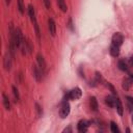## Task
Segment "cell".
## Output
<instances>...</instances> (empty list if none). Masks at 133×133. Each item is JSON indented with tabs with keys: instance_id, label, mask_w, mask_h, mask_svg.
<instances>
[{
	"instance_id": "6da1fadb",
	"label": "cell",
	"mask_w": 133,
	"mask_h": 133,
	"mask_svg": "<svg viewBox=\"0 0 133 133\" xmlns=\"http://www.w3.org/2000/svg\"><path fill=\"white\" fill-rule=\"evenodd\" d=\"M81 95H82L81 89H80L79 87H75V88H73L72 90H70V91L66 94L65 99H66V100H68V99H71V100H78V99L81 97Z\"/></svg>"
},
{
	"instance_id": "7a4b0ae2",
	"label": "cell",
	"mask_w": 133,
	"mask_h": 133,
	"mask_svg": "<svg viewBox=\"0 0 133 133\" xmlns=\"http://www.w3.org/2000/svg\"><path fill=\"white\" fill-rule=\"evenodd\" d=\"M70 110H71V106L70 104L68 103V101H63L61 106H60V109H59V115L61 118H65L69 113H70Z\"/></svg>"
},
{
	"instance_id": "3957f363",
	"label": "cell",
	"mask_w": 133,
	"mask_h": 133,
	"mask_svg": "<svg viewBox=\"0 0 133 133\" xmlns=\"http://www.w3.org/2000/svg\"><path fill=\"white\" fill-rule=\"evenodd\" d=\"M111 41H112V44L113 45L121 47L122 44H123V42H124V36H123V34L121 32H115L112 35V39Z\"/></svg>"
},
{
	"instance_id": "277c9868",
	"label": "cell",
	"mask_w": 133,
	"mask_h": 133,
	"mask_svg": "<svg viewBox=\"0 0 133 133\" xmlns=\"http://www.w3.org/2000/svg\"><path fill=\"white\" fill-rule=\"evenodd\" d=\"M11 56L12 55L10 53H6L3 57V66L7 72H9L11 69Z\"/></svg>"
},
{
	"instance_id": "5b68a950",
	"label": "cell",
	"mask_w": 133,
	"mask_h": 133,
	"mask_svg": "<svg viewBox=\"0 0 133 133\" xmlns=\"http://www.w3.org/2000/svg\"><path fill=\"white\" fill-rule=\"evenodd\" d=\"M32 71H33V77L35 78V80L38 81V82L42 81L44 73H43V71L39 69V66H37V65H32Z\"/></svg>"
},
{
	"instance_id": "8992f818",
	"label": "cell",
	"mask_w": 133,
	"mask_h": 133,
	"mask_svg": "<svg viewBox=\"0 0 133 133\" xmlns=\"http://www.w3.org/2000/svg\"><path fill=\"white\" fill-rule=\"evenodd\" d=\"M36 60H37V63H38V66L39 69L43 71V73L45 74L46 73V69H47V64H46V61H45V58L42 54H37L36 55Z\"/></svg>"
},
{
	"instance_id": "52a82bcc",
	"label": "cell",
	"mask_w": 133,
	"mask_h": 133,
	"mask_svg": "<svg viewBox=\"0 0 133 133\" xmlns=\"http://www.w3.org/2000/svg\"><path fill=\"white\" fill-rule=\"evenodd\" d=\"M88 126H89V124H88V122H87V121H85V119H81V121H79V122H78L77 129H78V131H79V132L83 133V132H86V131H87Z\"/></svg>"
},
{
	"instance_id": "ba28073f",
	"label": "cell",
	"mask_w": 133,
	"mask_h": 133,
	"mask_svg": "<svg viewBox=\"0 0 133 133\" xmlns=\"http://www.w3.org/2000/svg\"><path fill=\"white\" fill-rule=\"evenodd\" d=\"M48 28H49L50 34L52 36H55V33H56V24H55V22H54V20L52 18H49L48 19Z\"/></svg>"
},
{
	"instance_id": "9c48e42d",
	"label": "cell",
	"mask_w": 133,
	"mask_h": 133,
	"mask_svg": "<svg viewBox=\"0 0 133 133\" xmlns=\"http://www.w3.org/2000/svg\"><path fill=\"white\" fill-rule=\"evenodd\" d=\"M105 103L109 107H115V98L112 95H108L105 98Z\"/></svg>"
},
{
	"instance_id": "30bf717a",
	"label": "cell",
	"mask_w": 133,
	"mask_h": 133,
	"mask_svg": "<svg viewBox=\"0 0 133 133\" xmlns=\"http://www.w3.org/2000/svg\"><path fill=\"white\" fill-rule=\"evenodd\" d=\"M109 52H110L111 56L117 57V56L119 55V47H118V46H115V45H113V44H111L110 49H109Z\"/></svg>"
},
{
	"instance_id": "8fae6325",
	"label": "cell",
	"mask_w": 133,
	"mask_h": 133,
	"mask_svg": "<svg viewBox=\"0 0 133 133\" xmlns=\"http://www.w3.org/2000/svg\"><path fill=\"white\" fill-rule=\"evenodd\" d=\"M2 102H3V105H4V108L6 110H10V101L8 99V97L6 96L5 92H2Z\"/></svg>"
},
{
	"instance_id": "7c38bea8",
	"label": "cell",
	"mask_w": 133,
	"mask_h": 133,
	"mask_svg": "<svg viewBox=\"0 0 133 133\" xmlns=\"http://www.w3.org/2000/svg\"><path fill=\"white\" fill-rule=\"evenodd\" d=\"M89 106H90V109L92 111H98V108H99V105H98V101L95 97H90L89 99Z\"/></svg>"
},
{
	"instance_id": "4fadbf2b",
	"label": "cell",
	"mask_w": 133,
	"mask_h": 133,
	"mask_svg": "<svg viewBox=\"0 0 133 133\" xmlns=\"http://www.w3.org/2000/svg\"><path fill=\"white\" fill-rule=\"evenodd\" d=\"M28 15H29V17H30V20H31V22H32V23L36 22V18H35V11H34V7H33L31 4H29V5H28Z\"/></svg>"
},
{
	"instance_id": "5bb4252c",
	"label": "cell",
	"mask_w": 133,
	"mask_h": 133,
	"mask_svg": "<svg viewBox=\"0 0 133 133\" xmlns=\"http://www.w3.org/2000/svg\"><path fill=\"white\" fill-rule=\"evenodd\" d=\"M132 83H133V81H132L129 77H127V78H124V79H123V84H122V86H123V88H124L125 90H128V89L131 87Z\"/></svg>"
},
{
	"instance_id": "9a60e30c",
	"label": "cell",
	"mask_w": 133,
	"mask_h": 133,
	"mask_svg": "<svg viewBox=\"0 0 133 133\" xmlns=\"http://www.w3.org/2000/svg\"><path fill=\"white\" fill-rule=\"evenodd\" d=\"M115 107H116V110H117L118 114H119V115H123V112H124V107H123V105H122L121 100H119L117 97L115 98Z\"/></svg>"
},
{
	"instance_id": "2e32d148",
	"label": "cell",
	"mask_w": 133,
	"mask_h": 133,
	"mask_svg": "<svg viewBox=\"0 0 133 133\" xmlns=\"http://www.w3.org/2000/svg\"><path fill=\"white\" fill-rule=\"evenodd\" d=\"M57 4H58L59 8L61 9V11L66 12V10H68V6H66L65 0H57Z\"/></svg>"
},
{
	"instance_id": "e0dca14e",
	"label": "cell",
	"mask_w": 133,
	"mask_h": 133,
	"mask_svg": "<svg viewBox=\"0 0 133 133\" xmlns=\"http://www.w3.org/2000/svg\"><path fill=\"white\" fill-rule=\"evenodd\" d=\"M117 66L121 71L123 72H127L128 71V66H127V63L125 62V60H118V63H117Z\"/></svg>"
},
{
	"instance_id": "ac0fdd59",
	"label": "cell",
	"mask_w": 133,
	"mask_h": 133,
	"mask_svg": "<svg viewBox=\"0 0 133 133\" xmlns=\"http://www.w3.org/2000/svg\"><path fill=\"white\" fill-rule=\"evenodd\" d=\"M25 47H26V51H27L28 53H31V52H32V50H33V46H32L30 39L25 38Z\"/></svg>"
},
{
	"instance_id": "d6986e66",
	"label": "cell",
	"mask_w": 133,
	"mask_h": 133,
	"mask_svg": "<svg viewBox=\"0 0 133 133\" xmlns=\"http://www.w3.org/2000/svg\"><path fill=\"white\" fill-rule=\"evenodd\" d=\"M12 94H14V97H15V100H16V102H19L20 101V95H19V91H18V88L15 86V85H12Z\"/></svg>"
},
{
	"instance_id": "ffe728a7",
	"label": "cell",
	"mask_w": 133,
	"mask_h": 133,
	"mask_svg": "<svg viewBox=\"0 0 133 133\" xmlns=\"http://www.w3.org/2000/svg\"><path fill=\"white\" fill-rule=\"evenodd\" d=\"M110 130H111V132H113V133H118V132H119V129H118L117 125H116L114 122H110Z\"/></svg>"
},
{
	"instance_id": "44dd1931",
	"label": "cell",
	"mask_w": 133,
	"mask_h": 133,
	"mask_svg": "<svg viewBox=\"0 0 133 133\" xmlns=\"http://www.w3.org/2000/svg\"><path fill=\"white\" fill-rule=\"evenodd\" d=\"M18 8H19V11L23 15L24 14V10H25V6H24L23 0H18Z\"/></svg>"
},
{
	"instance_id": "7402d4cb",
	"label": "cell",
	"mask_w": 133,
	"mask_h": 133,
	"mask_svg": "<svg viewBox=\"0 0 133 133\" xmlns=\"http://www.w3.org/2000/svg\"><path fill=\"white\" fill-rule=\"evenodd\" d=\"M33 26H34V29H35V34L38 38V41L41 39V32H39V28H38V25H37V22H34L33 23Z\"/></svg>"
},
{
	"instance_id": "603a6c76",
	"label": "cell",
	"mask_w": 133,
	"mask_h": 133,
	"mask_svg": "<svg viewBox=\"0 0 133 133\" xmlns=\"http://www.w3.org/2000/svg\"><path fill=\"white\" fill-rule=\"evenodd\" d=\"M35 110H36V113H37V116H41L43 114V109L42 107L39 106L38 103H35Z\"/></svg>"
},
{
	"instance_id": "cb8c5ba5",
	"label": "cell",
	"mask_w": 133,
	"mask_h": 133,
	"mask_svg": "<svg viewBox=\"0 0 133 133\" xmlns=\"http://www.w3.org/2000/svg\"><path fill=\"white\" fill-rule=\"evenodd\" d=\"M68 27L70 28V30H71V31H74V27H73L72 18H69V21H68Z\"/></svg>"
},
{
	"instance_id": "d4e9b609",
	"label": "cell",
	"mask_w": 133,
	"mask_h": 133,
	"mask_svg": "<svg viewBox=\"0 0 133 133\" xmlns=\"http://www.w3.org/2000/svg\"><path fill=\"white\" fill-rule=\"evenodd\" d=\"M106 85H107V87H109V88H110V90L112 91V94H113L114 96H116V91H115V89H114V87H113V86H112V85H111V84H110L109 82H108V83H107Z\"/></svg>"
},
{
	"instance_id": "484cf974",
	"label": "cell",
	"mask_w": 133,
	"mask_h": 133,
	"mask_svg": "<svg viewBox=\"0 0 133 133\" xmlns=\"http://www.w3.org/2000/svg\"><path fill=\"white\" fill-rule=\"evenodd\" d=\"M44 4H45L46 8H48V9L51 7V1L50 0H44Z\"/></svg>"
},
{
	"instance_id": "4316f807",
	"label": "cell",
	"mask_w": 133,
	"mask_h": 133,
	"mask_svg": "<svg viewBox=\"0 0 133 133\" xmlns=\"http://www.w3.org/2000/svg\"><path fill=\"white\" fill-rule=\"evenodd\" d=\"M126 99H127V101H128V103L130 104V106L131 107H133V97H126Z\"/></svg>"
},
{
	"instance_id": "83f0119b",
	"label": "cell",
	"mask_w": 133,
	"mask_h": 133,
	"mask_svg": "<svg viewBox=\"0 0 133 133\" xmlns=\"http://www.w3.org/2000/svg\"><path fill=\"white\" fill-rule=\"evenodd\" d=\"M65 132H72V128H71V127H68V128H65V129L63 130V133H65Z\"/></svg>"
},
{
	"instance_id": "f1b7e54d",
	"label": "cell",
	"mask_w": 133,
	"mask_h": 133,
	"mask_svg": "<svg viewBox=\"0 0 133 133\" xmlns=\"http://www.w3.org/2000/svg\"><path fill=\"white\" fill-rule=\"evenodd\" d=\"M129 62H130V64L133 66V55H131V57L129 58Z\"/></svg>"
},
{
	"instance_id": "f546056e",
	"label": "cell",
	"mask_w": 133,
	"mask_h": 133,
	"mask_svg": "<svg viewBox=\"0 0 133 133\" xmlns=\"http://www.w3.org/2000/svg\"><path fill=\"white\" fill-rule=\"evenodd\" d=\"M129 78L133 81V73H130V74H129Z\"/></svg>"
},
{
	"instance_id": "4dcf8cb0",
	"label": "cell",
	"mask_w": 133,
	"mask_h": 133,
	"mask_svg": "<svg viewBox=\"0 0 133 133\" xmlns=\"http://www.w3.org/2000/svg\"><path fill=\"white\" fill-rule=\"evenodd\" d=\"M6 3H7V4H9V3H10V0H6Z\"/></svg>"
},
{
	"instance_id": "1f68e13d",
	"label": "cell",
	"mask_w": 133,
	"mask_h": 133,
	"mask_svg": "<svg viewBox=\"0 0 133 133\" xmlns=\"http://www.w3.org/2000/svg\"><path fill=\"white\" fill-rule=\"evenodd\" d=\"M132 121H133V117H132Z\"/></svg>"
}]
</instances>
